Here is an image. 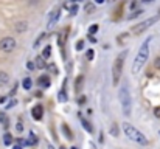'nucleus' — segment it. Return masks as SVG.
<instances>
[{"mask_svg": "<svg viewBox=\"0 0 160 149\" xmlns=\"http://www.w3.org/2000/svg\"><path fill=\"white\" fill-rule=\"evenodd\" d=\"M95 3H98V5H101V3H104V0H95Z\"/></svg>", "mask_w": 160, "mask_h": 149, "instance_id": "obj_36", "label": "nucleus"}, {"mask_svg": "<svg viewBox=\"0 0 160 149\" xmlns=\"http://www.w3.org/2000/svg\"><path fill=\"white\" fill-rule=\"evenodd\" d=\"M82 82H84V78H82V76H78V78H76V82H75V90H76V92H81Z\"/></svg>", "mask_w": 160, "mask_h": 149, "instance_id": "obj_14", "label": "nucleus"}, {"mask_svg": "<svg viewBox=\"0 0 160 149\" xmlns=\"http://www.w3.org/2000/svg\"><path fill=\"white\" fill-rule=\"evenodd\" d=\"M100 30V27L97 25V23H93V25H90V28H89V36H92V34H95L97 31Z\"/></svg>", "mask_w": 160, "mask_h": 149, "instance_id": "obj_22", "label": "nucleus"}, {"mask_svg": "<svg viewBox=\"0 0 160 149\" xmlns=\"http://www.w3.org/2000/svg\"><path fill=\"white\" fill-rule=\"evenodd\" d=\"M160 19V16H152V17H149V19H146V20H143V22H140V23H137V25H134L132 27V33L135 34V36H138V34H142V33H145L148 28H151L154 23H157Z\"/></svg>", "mask_w": 160, "mask_h": 149, "instance_id": "obj_5", "label": "nucleus"}, {"mask_svg": "<svg viewBox=\"0 0 160 149\" xmlns=\"http://www.w3.org/2000/svg\"><path fill=\"white\" fill-rule=\"evenodd\" d=\"M16 129H17V132H22V131H23V124H22V121H19V123H17Z\"/></svg>", "mask_w": 160, "mask_h": 149, "instance_id": "obj_26", "label": "nucleus"}, {"mask_svg": "<svg viewBox=\"0 0 160 149\" xmlns=\"http://www.w3.org/2000/svg\"><path fill=\"white\" fill-rule=\"evenodd\" d=\"M12 149H23L22 146H19V145H16V146H12Z\"/></svg>", "mask_w": 160, "mask_h": 149, "instance_id": "obj_37", "label": "nucleus"}, {"mask_svg": "<svg viewBox=\"0 0 160 149\" xmlns=\"http://www.w3.org/2000/svg\"><path fill=\"white\" fill-rule=\"evenodd\" d=\"M142 12H143V11H142V9H138V11H135V12H134V14H132L131 17H137V16H140Z\"/></svg>", "mask_w": 160, "mask_h": 149, "instance_id": "obj_31", "label": "nucleus"}, {"mask_svg": "<svg viewBox=\"0 0 160 149\" xmlns=\"http://www.w3.org/2000/svg\"><path fill=\"white\" fill-rule=\"evenodd\" d=\"M110 134H112L113 137L118 135V126H117V124H112V127H110Z\"/></svg>", "mask_w": 160, "mask_h": 149, "instance_id": "obj_23", "label": "nucleus"}, {"mask_svg": "<svg viewBox=\"0 0 160 149\" xmlns=\"http://www.w3.org/2000/svg\"><path fill=\"white\" fill-rule=\"evenodd\" d=\"M123 61H124V54H120L115 57L113 64H112V84L117 87L123 73Z\"/></svg>", "mask_w": 160, "mask_h": 149, "instance_id": "obj_4", "label": "nucleus"}, {"mask_svg": "<svg viewBox=\"0 0 160 149\" xmlns=\"http://www.w3.org/2000/svg\"><path fill=\"white\" fill-rule=\"evenodd\" d=\"M154 115H156L157 118H160V107H156V109H154Z\"/></svg>", "mask_w": 160, "mask_h": 149, "instance_id": "obj_29", "label": "nucleus"}, {"mask_svg": "<svg viewBox=\"0 0 160 149\" xmlns=\"http://www.w3.org/2000/svg\"><path fill=\"white\" fill-rule=\"evenodd\" d=\"M72 2H73V3H75V2H81V0H72Z\"/></svg>", "mask_w": 160, "mask_h": 149, "instance_id": "obj_40", "label": "nucleus"}, {"mask_svg": "<svg viewBox=\"0 0 160 149\" xmlns=\"http://www.w3.org/2000/svg\"><path fill=\"white\" fill-rule=\"evenodd\" d=\"M89 41H90V42H97V39H95L93 36H89Z\"/></svg>", "mask_w": 160, "mask_h": 149, "instance_id": "obj_33", "label": "nucleus"}, {"mask_svg": "<svg viewBox=\"0 0 160 149\" xmlns=\"http://www.w3.org/2000/svg\"><path fill=\"white\" fill-rule=\"evenodd\" d=\"M151 41H152V36H148L146 41L140 45L138 53H137V56L134 59V64H132V75L140 73L142 68L145 67V64H146V61L149 57V44H151Z\"/></svg>", "mask_w": 160, "mask_h": 149, "instance_id": "obj_1", "label": "nucleus"}, {"mask_svg": "<svg viewBox=\"0 0 160 149\" xmlns=\"http://www.w3.org/2000/svg\"><path fill=\"white\" fill-rule=\"evenodd\" d=\"M82 102H86V98H84V97H81V98H79V104H82Z\"/></svg>", "mask_w": 160, "mask_h": 149, "instance_id": "obj_34", "label": "nucleus"}, {"mask_svg": "<svg viewBox=\"0 0 160 149\" xmlns=\"http://www.w3.org/2000/svg\"><path fill=\"white\" fill-rule=\"evenodd\" d=\"M93 57V50H89L87 51V59H92Z\"/></svg>", "mask_w": 160, "mask_h": 149, "instance_id": "obj_30", "label": "nucleus"}, {"mask_svg": "<svg viewBox=\"0 0 160 149\" xmlns=\"http://www.w3.org/2000/svg\"><path fill=\"white\" fill-rule=\"evenodd\" d=\"M27 28H28L27 22H17L16 23V31L17 33H23V31H27Z\"/></svg>", "mask_w": 160, "mask_h": 149, "instance_id": "obj_11", "label": "nucleus"}, {"mask_svg": "<svg viewBox=\"0 0 160 149\" xmlns=\"http://www.w3.org/2000/svg\"><path fill=\"white\" fill-rule=\"evenodd\" d=\"M118 97H120V102H121V107H123L124 115H131V110H132V98H131V93H129L128 86H121Z\"/></svg>", "mask_w": 160, "mask_h": 149, "instance_id": "obj_3", "label": "nucleus"}, {"mask_svg": "<svg viewBox=\"0 0 160 149\" xmlns=\"http://www.w3.org/2000/svg\"><path fill=\"white\" fill-rule=\"evenodd\" d=\"M92 9H93V6H92V5H87V6H86V11H89V12H90Z\"/></svg>", "mask_w": 160, "mask_h": 149, "instance_id": "obj_32", "label": "nucleus"}, {"mask_svg": "<svg viewBox=\"0 0 160 149\" xmlns=\"http://www.w3.org/2000/svg\"><path fill=\"white\" fill-rule=\"evenodd\" d=\"M3 143H5V145H6V146H9V145H11V143H12V135H11V134H8V132H6V134H5V135H3Z\"/></svg>", "mask_w": 160, "mask_h": 149, "instance_id": "obj_20", "label": "nucleus"}, {"mask_svg": "<svg viewBox=\"0 0 160 149\" xmlns=\"http://www.w3.org/2000/svg\"><path fill=\"white\" fill-rule=\"evenodd\" d=\"M59 16H61V8L59 6H56L53 11L50 12V17H48V28H52V27H54V23L59 20Z\"/></svg>", "mask_w": 160, "mask_h": 149, "instance_id": "obj_7", "label": "nucleus"}, {"mask_svg": "<svg viewBox=\"0 0 160 149\" xmlns=\"http://www.w3.org/2000/svg\"><path fill=\"white\" fill-rule=\"evenodd\" d=\"M62 132L65 134V138H68V140H72V138H73V134L70 132V129H68V126H67V124H62Z\"/></svg>", "mask_w": 160, "mask_h": 149, "instance_id": "obj_17", "label": "nucleus"}, {"mask_svg": "<svg viewBox=\"0 0 160 149\" xmlns=\"http://www.w3.org/2000/svg\"><path fill=\"white\" fill-rule=\"evenodd\" d=\"M72 149H78V148H72Z\"/></svg>", "mask_w": 160, "mask_h": 149, "instance_id": "obj_42", "label": "nucleus"}, {"mask_svg": "<svg viewBox=\"0 0 160 149\" xmlns=\"http://www.w3.org/2000/svg\"><path fill=\"white\" fill-rule=\"evenodd\" d=\"M50 54H52V47L50 45H47V47H44V50H42V57L47 61L48 57H50Z\"/></svg>", "mask_w": 160, "mask_h": 149, "instance_id": "obj_18", "label": "nucleus"}, {"mask_svg": "<svg viewBox=\"0 0 160 149\" xmlns=\"http://www.w3.org/2000/svg\"><path fill=\"white\" fill-rule=\"evenodd\" d=\"M156 67H157V68H160V59H157V61H156Z\"/></svg>", "mask_w": 160, "mask_h": 149, "instance_id": "obj_35", "label": "nucleus"}, {"mask_svg": "<svg viewBox=\"0 0 160 149\" xmlns=\"http://www.w3.org/2000/svg\"><path fill=\"white\" fill-rule=\"evenodd\" d=\"M82 48H84V41H79V42L76 44V50H78V51H81Z\"/></svg>", "mask_w": 160, "mask_h": 149, "instance_id": "obj_25", "label": "nucleus"}, {"mask_svg": "<svg viewBox=\"0 0 160 149\" xmlns=\"http://www.w3.org/2000/svg\"><path fill=\"white\" fill-rule=\"evenodd\" d=\"M0 123L3 124V127H8L9 126V120H8V117H6L5 112H0Z\"/></svg>", "mask_w": 160, "mask_h": 149, "instance_id": "obj_15", "label": "nucleus"}, {"mask_svg": "<svg viewBox=\"0 0 160 149\" xmlns=\"http://www.w3.org/2000/svg\"><path fill=\"white\" fill-rule=\"evenodd\" d=\"M58 98H59L61 102H65V101H67V93H65V90H64V89L58 93Z\"/></svg>", "mask_w": 160, "mask_h": 149, "instance_id": "obj_21", "label": "nucleus"}, {"mask_svg": "<svg viewBox=\"0 0 160 149\" xmlns=\"http://www.w3.org/2000/svg\"><path fill=\"white\" fill-rule=\"evenodd\" d=\"M27 145H28V146H36V145H38V137L34 135V132L30 134V137H28V140H27Z\"/></svg>", "mask_w": 160, "mask_h": 149, "instance_id": "obj_12", "label": "nucleus"}, {"mask_svg": "<svg viewBox=\"0 0 160 149\" xmlns=\"http://www.w3.org/2000/svg\"><path fill=\"white\" fill-rule=\"evenodd\" d=\"M5 99H6L5 97H0V104H2V102H5Z\"/></svg>", "mask_w": 160, "mask_h": 149, "instance_id": "obj_38", "label": "nucleus"}, {"mask_svg": "<svg viewBox=\"0 0 160 149\" xmlns=\"http://www.w3.org/2000/svg\"><path fill=\"white\" fill-rule=\"evenodd\" d=\"M44 37H45V33H42V34H41V36L38 37V41L34 42V47H38V45H39L41 42H42V39H44Z\"/></svg>", "mask_w": 160, "mask_h": 149, "instance_id": "obj_24", "label": "nucleus"}, {"mask_svg": "<svg viewBox=\"0 0 160 149\" xmlns=\"http://www.w3.org/2000/svg\"><path fill=\"white\" fill-rule=\"evenodd\" d=\"M50 78L47 76V75H42V76H39V79H38V86L41 87V89H48L50 87Z\"/></svg>", "mask_w": 160, "mask_h": 149, "instance_id": "obj_8", "label": "nucleus"}, {"mask_svg": "<svg viewBox=\"0 0 160 149\" xmlns=\"http://www.w3.org/2000/svg\"><path fill=\"white\" fill-rule=\"evenodd\" d=\"M9 82V75L5 72H0V86H6Z\"/></svg>", "mask_w": 160, "mask_h": 149, "instance_id": "obj_13", "label": "nucleus"}, {"mask_svg": "<svg viewBox=\"0 0 160 149\" xmlns=\"http://www.w3.org/2000/svg\"><path fill=\"white\" fill-rule=\"evenodd\" d=\"M27 67H28V70H34V67H36V65H34V64H33L31 61H28V64H27Z\"/></svg>", "mask_w": 160, "mask_h": 149, "instance_id": "obj_27", "label": "nucleus"}, {"mask_svg": "<svg viewBox=\"0 0 160 149\" xmlns=\"http://www.w3.org/2000/svg\"><path fill=\"white\" fill-rule=\"evenodd\" d=\"M159 135H160V132H159Z\"/></svg>", "mask_w": 160, "mask_h": 149, "instance_id": "obj_43", "label": "nucleus"}, {"mask_svg": "<svg viewBox=\"0 0 160 149\" xmlns=\"http://www.w3.org/2000/svg\"><path fill=\"white\" fill-rule=\"evenodd\" d=\"M143 3H151V2H154V0H142Z\"/></svg>", "mask_w": 160, "mask_h": 149, "instance_id": "obj_39", "label": "nucleus"}, {"mask_svg": "<svg viewBox=\"0 0 160 149\" xmlns=\"http://www.w3.org/2000/svg\"><path fill=\"white\" fill-rule=\"evenodd\" d=\"M81 124H82V127H84V129H86V131H87L89 134H92V132H93V129H92V126H90V124H89V121H86L84 118L81 120Z\"/></svg>", "mask_w": 160, "mask_h": 149, "instance_id": "obj_19", "label": "nucleus"}, {"mask_svg": "<svg viewBox=\"0 0 160 149\" xmlns=\"http://www.w3.org/2000/svg\"><path fill=\"white\" fill-rule=\"evenodd\" d=\"M31 115H33V118H34V120H42V117H44V107H42L41 104L34 106V109H33Z\"/></svg>", "mask_w": 160, "mask_h": 149, "instance_id": "obj_9", "label": "nucleus"}, {"mask_svg": "<svg viewBox=\"0 0 160 149\" xmlns=\"http://www.w3.org/2000/svg\"><path fill=\"white\" fill-rule=\"evenodd\" d=\"M76 11H78V6H76V5H73V6L70 8V12H72V14H76Z\"/></svg>", "mask_w": 160, "mask_h": 149, "instance_id": "obj_28", "label": "nucleus"}, {"mask_svg": "<svg viewBox=\"0 0 160 149\" xmlns=\"http://www.w3.org/2000/svg\"><path fill=\"white\" fill-rule=\"evenodd\" d=\"M34 65H36L38 68H45V67H47V62H45V59H44L42 56H38L36 61H34Z\"/></svg>", "mask_w": 160, "mask_h": 149, "instance_id": "obj_10", "label": "nucleus"}, {"mask_svg": "<svg viewBox=\"0 0 160 149\" xmlns=\"http://www.w3.org/2000/svg\"><path fill=\"white\" fill-rule=\"evenodd\" d=\"M16 48V39L14 37H3L0 41V50L5 53H11Z\"/></svg>", "mask_w": 160, "mask_h": 149, "instance_id": "obj_6", "label": "nucleus"}, {"mask_svg": "<svg viewBox=\"0 0 160 149\" xmlns=\"http://www.w3.org/2000/svg\"><path fill=\"white\" fill-rule=\"evenodd\" d=\"M22 86H23V89H25V90H30V89L33 87V81H31L30 78H25V79L22 81Z\"/></svg>", "mask_w": 160, "mask_h": 149, "instance_id": "obj_16", "label": "nucleus"}, {"mask_svg": "<svg viewBox=\"0 0 160 149\" xmlns=\"http://www.w3.org/2000/svg\"><path fill=\"white\" fill-rule=\"evenodd\" d=\"M59 149H65V148H62V146H61V148H59Z\"/></svg>", "mask_w": 160, "mask_h": 149, "instance_id": "obj_41", "label": "nucleus"}, {"mask_svg": "<svg viewBox=\"0 0 160 149\" xmlns=\"http://www.w3.org/2000/svg\"><path fill=\"white\" fill-rule=\"evenodd\" d=\"M123 132L126 134V137L129 140H132V142H135L138 145H143V146L148 145V138L145 137V134L140 132L137 127H134L131 123H123Z\"/></svg>", "mask_w": 160, "mask_h": 149, "instance_id": "obj_2", "label": "nucleus"}]
</instances>
